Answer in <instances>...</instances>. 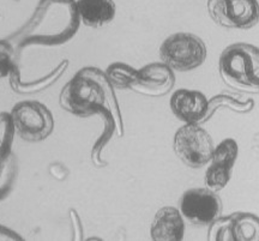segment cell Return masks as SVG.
I'll return each mask as SVG.
<instances>
[{
	"instance_id": "obj_1",
	"label": "cell",
	"mask_w": 259,
	"mask_h": 241,
	"mask_svg": "<svg viewBox=\"0 0 259 241\" xmlns=\"http://www.w3.org/2000/svg\"><path fill=\"white\" fill-rule=\"evenodd\" d=\"M60 106L77 116L94 115L99 107H106L114 115L118 136L124 135V125L113 86L106 73L97 67H84L63 88Z\"/></svg>"
},
{
	"instance_id": "obj_16",
	"label": "cell",
	"mask_w": 259,
	"mask_h": 241,
	"mask_svg": "<svg viewBox=\"0 0 259 241\" xmlns=\"http://www.w3.org/2000/svg\"><path fill=\"white\" fill-rule=\"evenodd\" d=\"M67 65H69V61L67 60H64L61 61L59 66L56 67V70L52 71V72L46 76L45 78H42L41 81H37V82H31V83H22L21 81H19V74L17 73V68H15L12 70V72L10 73L11 74V84L12 87H14V89L16 91H18V93H35V91H41L44 89H46L50 86H52L56 81L59 78L61 74H63V71L65 68L67 67Z\"/></svg>"
},
{
	"instance_id": "obj_4",
	"label": "cell",
	"mask_w": 259,
	"mask_h": 241,
	"mask_svg": "<svg viewBox=\"0 0 259 241\" xmlns=\"http://www.w3.org/2000/svg\"><path fill=\"white\" fill-rule=\"evenodd\" d=\"M10 114L16 133L25 142H42L53 132V114L46 105L38 101L18 102Z\"/></svg>"
},
{
	"instance_id": "obj_11",
	"label": "cell",
	"mask_w": 259,
	"mask_h": 241,
	"mask_svg": "<svg viewBox=\"0 0 259 241\" xmlns=\"http://www.w3.org/2000/svg\"><path fill=\"white\" fill-rule=\"evenodd\" d=\"M209 100L198 90L179 89L170 97V109L185 124L204 123L208 113Z\"/></svg>"
},
{
	"instance_id": "obj_10",
	"label": "cell",
	"mask_w": 259,
	"mask_h": 241,
	"mask_svg": "<svg viewBox=\"0 0 259 241\" xmlns=\"http://www.w3.org/2000/svg\"><path fill=\"white\" fill-rule=\"evenodd\" d=\"M176 86V74L164 63H151L138 70L130 89L142 95L158 97L169 93Z\"/></svg>"
},
{
	"instance_id": "obj_15",
	"label": "cell",
	"mask_w": 259,
	"mask_h": 241,
	"mask_svg": "<svg viewBox=\"0 0 259 241\" xmlns=\"http://www.w3.org/2000/svg\"><path fill=\"white\" fill-rule=\"evenodd\" d=\"M18 164L12 151L0 155V200L5 199L14 190L17 180Z\"/></svg>"
},
{
	"instance_id": "obj_17",
	"label": "cell",
	"mask_w": 259,
	"mask_h": 241,
	"mask_svg": "<svg viewBox=\"0 0 259 241\" xmlns=\"http://www.w3.org/2000/svg\"><path fill=\"white\" fill-rule=\"evenodd\" d=\"M95 114L102 116L103 122H105V130H103L101 137L97 139L95 145H94L93 151H92V158H93V162L97 166V167H102V166H106L107 164L106 162L101 161V151L102 149L105 148L107 143L109 142V139H111L113 133H114V131L116 130V123H115L114 115H113L111 110L106 108V107L103 106L99 107Z\"/></svg>"
},
{
	"instance_id": "obj_14",
	"label": "cell",
	"mask_w": 259,
	"mask_h": 241,
	"mask_svg": "<svg viewBox=\"0 0 259 241\" xmlns=\"http://www.w3.org/2000/svg\"><path fill=\"white\" fill-rule=\"evenodd\" d=\"M220 107H227L236 113H250L254 108V100L236 94H219L209 100L208 113L204 122H208Z\"/></svg>"
},
{
	"instance_id": "obj_8",
	"label": "cell",
	"mask_w": 259,
	"mask_h": 241,
	"mask_svg": "<svg viewBox=\"0 0 259 241\" xmlns=\"http://www.w3.org/2000/svg\"><path fill=\"white\" fill-rule=\"evenodd\" d=\"M208 239L215 241H259V217L250 213L220 216L209 226Z\"/></svg>"
},
{
	"instance_id": "obj_18",
	"label": "cell",
	"mask_w": 259,
	"mask_h": 241,
	"mask_svg": "<svg viewBox=\"0 0 259 241\" xmlns=\"http://www.w3.org/2000/svg\"><path fill=\"white\" fill-rule=\"evenodd\" d=\"M107 78L113 87L119 89H130L136 81L138 70L125 63H113L105 71Z\"/></svg>"
},
{
	"instance_id": "obj_2",
	"label": "cell",
	"mask_w": 259,
	"mask_h": 241,
	"mask_svg": "<svg viewBox=\"0 0 259 241\" xmlns=\"http://www.w3.org/2000/svg\"><path fill=\"white\" fill-rule=\"evenodd\" d=\"M219 71L231 89L259 94V47L245 42L228 46L220 55Z\"/></svg>"
},
{
	"instance_id": "obj_3",
	"label": "cell",
	"mask_w": 259,
	"mask_h": 241,
	"mask_svg": "<svg viewBox=\"0 0 259 241\" xmlns=\"http://www.w3.org/2000/svg\"><path fill=\"white\" fill-rule=\"evenodd\" d=\"M208 55L205 42L191 32H176L162 42L160 58L171 70L186 72L204 64Z\"/></svg>"
},
{
	"instance_id": "obj_9",
	"label": "cell",
	"mask_w": 259,
	"mask_h": 241,
	"mask_svg": "<svg viewBox=\"0 0 259 241\" xmlns=\"http://www.w3.org/2000/svg\"><path fill=\"white\" fill-rule=\"evenodd\" d=\"M239 154V146L233 138H227L213 149L210 165L205 172V187L219 192L227 186L232 178Z\"/></svg>"
},
{
	"instance_id": "obj_13",
	"label": "cell",
	"mask_w": 259,
	"mask_h": 241,
	"mask_svg": "<svg viewBox=\"0 0 259 241\" xmlns=\"http://www.w3.org/2000/svg\"><path fill=\"white\" fill-rule=\"evenodd\" d=\"M80 22L90 28H102L115 17L114 0H76Z\"/></svg>"
},
{
	"instance_id": "obj_12",
	"label": "cell",
	"mask_w": 259,
	"mask_h": 241,
	"mask_svg": "<svg viewBox=\"0 0 259 241\" xmlns=\"http://www.w3.org/2000/svg\"><path fill=\"white\" fill-rule=\"evenodd\" d=\"M185 235V222L180 210L163 207L155 215L150 226V236L154 241H180Z\"/></svg>"
},
{
	"instance_id": "obj_20",
	"label": "cell",
	"mask_w": 259,
	"mask_h": 241,
	"mask_svg": "<svg viewBox=\"0 0 259 241\" xmlns=\"http://www.w3.org/2000/svg\"><path fill=\"white\" fill-rule=\"evenodd\" d=\"M12 53L11 46L8 42L0 41V78L9 76L15 68Z\"/></svg>"
},
{
	"instance_id": "obj_5",
	"label": "cell",
	"mask_w": 259,
	"mask_h": 241,
	"mask_svg": "<svg viewBox=\"0 0 259 241\" xmlns=\"http://www.w3.org/2000/svg\"><path fill=\"white\" fill-rule=\"evenodd\" d=\"M173 149L187 167L200 168L210 162L215 144L212 137L199 124H185L174 135Z\"/></svg>"
},
{
	"instance_id": "obj_21",
	"label": "cell",
	"mask_w": 259,
	"mask_h": 241,
	"mask_svg": "<svg viewBox=\"0 0 259 241\" xmlns=\"http://www.w3.org/2000/svg\"><path fill=\"white\" fill-rule=\"evenodd\" d=\"M0 240H22V237L18 236L17 233L0 226Z\"/></svg>"
},
{
	"instance_id": "obj_7",
	"label": "cell",
	"mask_w": 259,
	"mask_h": 241,
	"mask_svg": "<svg viewBox=\"0 0 259 241\" xmlns=\"http://www.w3.org/2000/svg\"><path fill=\"white\" fill-rule=\"evenodd\" d=\"M180 213L190 223L196 226H210L221 216L222 200L218 192L208 187L191 188L184 192L179 202Z\"/></svg>"
},
{
	"instance_id": "obj_6",
	"label": "cell",
	"mask_w": 259,
	"mask_h": 241,
	"mask_svg": "<svg viewBox=\"0 0 259 241\" xmlns=\"http://www.w3.org/2000/svg\"><path fill=\"white\" fill-rule=\"evenodd\" d=\"M210 18L227 29H251L259 22L258 0H208Z\"/></svg>"
},
{
	"instance_id": "obj_19",
	"label": "cell",
	"mask_w": 259,
	"mask_h": 241,
	"mask_svg": "<svg viewBox=\"0 0 259 241\" xmlns=\"http://www.w3.org/2000/svg\"><path fill=\"white\" fill-rule=\"evenodd\" d=\"M16 130L11 114L0 113V155L11 151Z\"/></svg>"
}]
</instances>
